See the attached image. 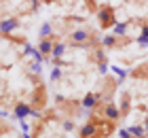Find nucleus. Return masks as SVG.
I'll return each mask as SVG.
<instances>
[{
	"label": "nucleus",
	"instance_id": "f257e3e1",
	"mask_svg": "<svg viewBox=\"0 0 148 138\" xmlns=\"http://www.w3.org/2000/svg\"><path fill=\"white\" fill-rule=\"evenodd\" d=\"M114 132V123L104 117L91 115L89 121H85L78 130V138H106Z\"/></svg>",
	"mask_w": 148,
	"mask_h": 138
},
{
	"label": "nucleus",
	"instance_id": "f03ea898",
	"mask_svg": "<svg viewBox=\"0 0 148 138\" xmlns=\"http://www.w3.org/2000/svg\"><path fill=\"white\" fill-rule=\"evenodd\" d=\"M68 45L80 47V49H95V47L102 45V38L91 28H74L68 34Z\"/></svg>",
	"mask_w": 148,
	"mask_h": 138
},
{
	"label": "nucleus",
	"instance_id": "7ed1b4c3",
	"mask_svg": "<svg viewBox=\"0 0 148 138\" xmlns=\"http://www.w3.org/2000/svg\"><path fill=\"white\" fill-rule=\"evenodd\" d=\"M95 15H97V24L102 30H112L114 24H116V11H114V6L112 4H99L97 6V11H95Z\"/></svg>",
	"mask_w": 148,
	"mask_h": 138
},
{
	"label": "nucleus",
	"instance_id": "20e7f679",
	"mask_svg": "<svg viewBox=\"0 0 148 138\" xmlns=\"http://www.w3.org/2000/svg\"><path fill=\"white\" fill-rule=\"evenodd\" d=\"M97 113L104 117V119H108V121H112V123H116L119 119H121V110H119V104L116 102H112V98L110 100H102L97 104Z\"/></svg>",
	"mask_w": 148,
	"mask_h": 138
},
{
	"label": "nucleus",
	"instance_id": "39448f33",
	"mask_svg": "<svg viewBox=\"0 0 148 138\" xmlns=\"http://www.w3.org/2000/svg\"><path fill=\"white\" fill-rule=\"evenodd\" d=\"M89 58L97 64V70H99V74H108V55H106V49L102 45L99 47H95V49H91V53H89Z\"/></svg>",
	"mask_w": 148,
	"mask_h": 138
},
{
	"label": "nucleus",
	"instance_id": "423d86ee",
	"mask_svg": "<svg viewBox=\"0 0 148 138\" xmlns=\"http://www.w3.org/2000/svg\"><path fill=\"white\" fill-rule=\"evenodd\" d=\"M133 43L131 36H116V34H106L102 38V47L104 49H121V47Z\"/></svg>",
	"mask_w": 148,
	"mask_h": 138
},
{
	"label": "nucleus",
	"instance_id": "0eeeda50",
	"mask_svg": "<svg viewBox=\"0 0 148 138\" xmlns=\"http://www.w3.org/2000/svg\"><path fill=\"white\" fill-rule=\"evenodd\" d=\"M30 104H32V108H34L36 117H40V110H42L45 104H47V92H45V87H42V85H38V87L34 89V96H32Z\"/></svg>",
	"mask_w": 148,
	"mask_h": 138
},
{
	"label": "nucleus",
	"instance_id": "6e6552de",
	"mask_svg": "<svg viewBox=\"0 0 148 138\" xmlns=\"http://www.w3.org/2000/svg\"><path fill=\"white\" fill-rule=\"evenodd\" d=\"M36 117V113H34V108H32V104L30 102H25V100H19V102H15V108H13V117L15 119H28V117Z\"/></svg>",
	"mask_w": 148,
	"mask_h": 138
},
{
	"label": "nucleus",
	"instance_id": "1a4fd4ad",
	"mask_svg": "<svg viewBox=\"0 0 148 138\" xmlns=\"http://www.w3.org/2000/svg\"><path fill=\"white\" fill-rule=\"evenodd\" d=\"M99 102H102V94L99 92H89L83 100H80V106H83L85 110H95Z\"/></svg>",
	"mask_w": 148,
	"mask_h": 138
},
{
	"label": "nucleus",
	"instance_id": "9d476101",
	"mask_svg": "<svg viewBox=\"0 0 148 138\" xmlns=\"http://www.w3.org/2000/svg\"><path fill=\"white\" fill-rule=\"evenodd\" d=\"M116 85H119V79H112L110 74L104 79V87H102V100H110L112 98V94L116 92Z\"/></svg>",
	"mask_w": 148,
	"mask_h": 138
},
{
	"label": "nucleus",
	"instance_id": "9b49d317",
	"mask_svg": "<svg viewBox=\"0 0 148 138\" xmlns=\"http://www.w3.org/2000/svg\"><path fill=\"white\" fill-rule=\"evenodd\" d=\"M19 26H21V24H19V19H17V17H4L2 21H0V34L9 36V34H11V32H15Z\"/></svg>",
	"mask_w": 148,
	"mask_h": 138
},
{
	"label": "nucleus",
	"instance_id": "f8f14e48",
	"mask_svg": "<svg viewBox=\"0 0 148 138\" xmlns=\"http://www.w3.org/2000/svg\"><path fill=\"white\" fill-rule=\"evenodd\" d=\"M53 43H55V38H38V45H36V49H38V53L42 55L45 60H49V58H51Z\"/></svg>",
	"mask_w": 148,
	"mask_h": 138
},
{
	"label": "nucleus",
	"instance_id": "ddd939ff",
	"mask_svg": "<svg viewBox=\"0 0 148 138\" xmlns=\"http://www.w3.org/2000/svg\"><path fill=\"white\" fill-rule=\"evenodd\" d=\"M119 110H121V117H127L131 113V94L129 92H121V98H119Z\"/></svg>",
	"mask_w": 148,
	"mask_h": 138
},
{
	"label": "nucleus",
	"instance_id": "4468645a",
	"mask_svg": "<svg viewBox=\"0 0 148 138\" xmlns=\"http://www.w3.org/2000/svg\"><path fill=\"white\" fill-rule=\"evenodd\" d=\"M66 47H68V45H66L64 40H55V43H53L51 58H53V62H55V64H57V62H62V58L66 55Z\"/></svg>",
	"mask_w": 148,
	"mask_h": 138
},
{
	"label": "nucleus",
	"instance_id": "2eb2a0df",
	"mask_svg": "<svg viewBox=\"0 0 148 138\" xmlns=\"http://www.w3.org/2000/svg\"><path fill=\"white\" fill-rule=\"evenodd\" d=\"M129 77H131V79H144V81H148V62L136 66V68L129 72Z\"/></svg>",
	"mask_w": 148,
	"mask_h": 138
},
{
	"label": "nucleus",
	"instance_id": "dca6fc26",
	"mask_svg": "<svg viewBox=\"0 0 148 138\" xmlns=\"http://www.w3.org/2000/svg\"><path fill=\"white\" fill-rule=\"evenodd\" d=\"M38 38H55V32H53V24H51V21H45L42 26H40ZM55 40H57V38H55Z\"/></svg>",
	"mask_w": 148,
	"mask_h": 138
},
{
	"label": "nucleus",
	"instance_id": "f3484780",
	"mask_svg": "<svg viewBox=\"0 0 148 138\" xmlns=\"http://www.w3.org/2000/svg\"><path fill=\"white\" fill-rule=\"evenodd\" d=\"M127 130L131 132L133 138H148V136H146V130H144L142 123H136V126H131V128H127Z\"/></svg>",
	"mask_w": 148,
	"mask_h": 138
},
{
	"label": "nucleus",
	"instance_id": "a211bd4d",
	"mask_svg": "<svg viewBox=\"0 0 148 138\" xmlns=\"http://www.w3.org/2000/svg\"><path fill=\"white\" fill-rule=\"evenodd\" d=\"M136 43L142 47V49H144V47H148V26H146V24L142 26V32H140V36L136 38Z\"/></svg>",
	"mask_w": 148,
	"mask_h": 138
},
{
	"label": "nucleus",
	"instance_id": "6ab92c4d",
	"mask_svg": "<svg viewBox=\"0 0 148 138\" xmlns=\"http://www.w3.org/2000/svg\"><path fill=\"white\" fill-rule=\"evenodd\" d=\"M127 30H129V24H121V21H116L114 24V28H112V34H116V36H127Z\"/></svg>",
	"mask_w": 148,
	"mask_h": 138
},
{
	"label": "nucleus",
	"instance_id": "aec40b11",
	"mask_svg": "<svg viewBox=\"0 0 148 138\" xmlns=\"http://www.w3.org/2000/svg\"><path fill=\"white\" fill-rule=\"evenodd\" d=\"M62 128H64V132H74L76 123H74V119H64L62 121Z\"/></svg>",
	"mask_w": 148,
	"mask_h": 138
},
{
	"label": "nucleus",
	"instance_id": "412c9836",
	"mask_svg": "<svg viewBox=\"0 0 148 138\" xmlns=\"http://www.w3.org/2000/svg\"><path fill=\"white\" fill-rule=\"evenodd\" d=\"M30 70L36 74V77H40V74H42V62H36L34 60V64H30Z\"/></svg>",
	"mask_w": 148,
	"mask_h": 138
},
{
	"label": "nucleus",
	"instance_id": "4be33fe9",
	"mask_svg": "<svg viewBox=\"0 0 148 138\" xmlns=\"http://www.w3.org/2000/svg\"><path fill=\"white\" fill-rule=\"evenodd\" d=\"M62 68H59V66H55V68H53V70H51V81H59V79H62Z\"/></svg>",
	"mask_w": 148,
	"mask_h": 138
},
{
	"label": "nucleus",
	"instance_id": "5701e85b",
	"mask_svg": "<svg viewBox=\"0 0 148 138\" xmlns=\"http://www.w3.org/2000/svg\"><path fill=\"white\" fill-rule=\"evenodd\" d=\"M110 70H112V72H116V74H119V79H121V81H123V79L127 77V72L123 70V68H119V66H112V68H110Z\"/></svg>",
	"mask_w": 148,
	"mask_h": 138
},
{
	"label": "nucleus",
	"instance_id": "b1692460",
	"mask_svg": "<svg viewBox=\"0 0 148 138\" xmlns=\"http://www.w3.org/2000/svg\"><path fill=\"white\" fill-rule=\"evenodd\" d=\"M34 51H36V47H32V45H28V43H23V55H34Z\"/></svg>",
	"mask_w": 148,
	"mask_h": 138
},
{
	"label": "nucleus",
	"instance_id": "393cba45",
	"mask_svg": "<svg viewBox=\"0 0 148 138\" xmlns=\"http://www.w3.org/2000/svg\"><path fill=\"white\" fill-rule=\"evenodd\" d=\"M85 4L89 11H97V0H85Z\"/></svg>",
	"mask_w": 148,
	"mask_h": 138
},
{
	"label": "nucleus",
	"instance_id": "a878e982",
	"mask_svg": "<svg viewBox=\"0 0 148 138\" xmlns=\"http://www.w3.org/2000/svg\"><path fill=\"white\" fill-rule=\"evenodd\" d=\"M119 136H121V138H133L129 130H121V132H119Z\"/></svg>",
	"mask_w": 148,
	"mask_h": 138
},
{
	"label": "nucleus",
	"instance_id": "bb28decb",
	"mask_svg": "<svg viewBox=\"0 0 148 138\" xmlns=\"http://www.w3.org/2000/svg\"><path fill=\"white\" fill-rule=\"evenodd\" d=\"M4 130H9V128H6V126H4V121H2V119H0V134H2V132H4Z\"/></svg>",
	"mask_w": 148,
	"mask_h": 138
},
{
	"label": "nucleus",
	"instance_id": "cd10ccee",
	"mask_svg": "<svg viewBox=\"0 0 148 138\" xmlns=\"http://www.w3.org/2000/svg\"><path fill=\"white\" fill-rule=\"evenodd\" d=\"M144 130H146V136H148V117L144 119Z\"/></svg>",
	"mask_w": 148,
	"mask_h": 138
},
{
	"label": "nucleus",
	"instance_id": "c85d7f7f",
	"mask_svg": "<svg viewBox=\"0 0 148 138\" xmlns=\"http://www.w3.org/2000/svg\"><path fill=\"white\" fill-rule=\"evenodd\" d=\"M125 2H131V0H125Z\"/></svg>",
	"mask_w": 148,
	"mask_h": 138
}]
</instances>
